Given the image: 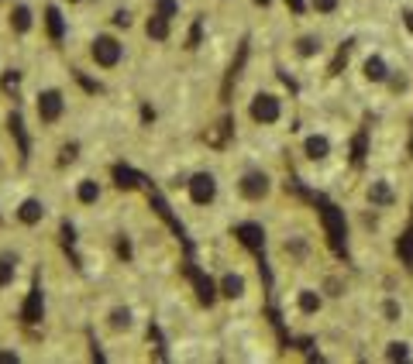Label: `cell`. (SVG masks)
<instances>
[{
  "label": "cell",
  "instance_id": "33",
  "mask_svg": "<svg viewBox=\"0 0 413 364\" xmlns=\"http://www.w3.org/2000/svg\"><path fill=\"white\" fill-rule=\"evenodd\" d=\"M252 4H255V7H258V11H269V7H272V4H275V0H252Z\"/></svg>",
  "mask_w": 413,
  "mask_h": 364
},
{
  "label": "cell",
  "instance_id": "9",
  "mask_svg": "<svg viewBox=\"0 0 413 364\" xmlns=\"http://www.w3.org/2000/svg\"><path fill=\"white\" fill-rule=\"evenodd\" d=\"M90 56H93V62H97L100 69H114L124 58V45L114 35H97L93 45H90Z\"/></svg>",
  "mask_w": 413,
  "mask_h": 364
},
{
  "label": "cell",
  "instance_id": "27",
  "mask_svg": "<svg viewBox=\"0 0 413 364\" xmlns=\"http://www.w3.org/2000/svg\"><path fill=\"white\" fill-rule=\"evenodd\" d=\"M114 251H118L121 261H131V258H135V248H131V237H128V234H118V241H114Z\"/></svg>",
  "mask_w": 413,
  "mask_h": 364
},
{
  "label": "cell",
  "instance_id": "18",
  "mask_svg": "<svg viewBox=\"0 0 413 364\" xmlns=\"http://www.w3.org/2000/svg\"><path fill=\"white\" fill-rule=\"evenodd\" d=\"M31 24H35L31 7H28V4H14V7H11V31H14V35H28Z\"/></svg>",
  "mask_w": 413,
  "mask_h": 364
},
{
  "label": "cell",
  "instance_id": "13",
  "mask_svg": "<svg viewBox=\"0 0 413 364\" xmlns=\"http://www.w3.org/2000/svg\"><path fill=\"white\" fill-rule=\"evenodd\" d=\"M217 292H220V299H245L248 296V279L241 271H224L217 279Z\"/></svg>",
  "mask_w": 413,
  "mask_h": 364
},
{
  "label": "cell",
  "instance_id": "23",
  "mask_svg": "<svg viewBox=\"0 0 413 364\" xmlns=\"http://www.w3.org/2000/svg\"><path fill=\"white\" fill-rule=\"evenodd\" d=\"M114 179H118L121 189H135L138 182H141V175L135 169H128V165H114Z\"/></svg>",
  "mask_w": 413,
  "mask_h": 364
},
{
  "label": "cell",
  "instance_id": "25",
  "mask_svg": "<svg viewBox=\"0 0 413 364\" xmlns=\"http://www.w3.org/2000/svg\"><path fill=\"white\" fill-rule=\"evenodd\" d=\"M45 24H49V35H52V38H62L66 24H62L59 7H45Z\"/></svg>",
  "mask_w": 413,
  "mask_h": 364
},
{
  "label": "cell",
  "instance_id": "8",
  "mask_svg": "<svg viewBox=\"0 0 413 364\" xmlns=\"http://www.w3.org/2000/svg\"><path fill=\"white\" fill-rule=\"evenodd\" d=\"M300 155L310 162V165H324L335 158V137L327 131H307L300 137Z\"/></svg>",
  "mask_w": 413,
  "mask_h": 364
},
{
  "label": "cell",
  "instance_id": "11",
  "mask_svg": "<svg viewBox=\"0 0 413 364\" xmlns=\"http://www.w3.org/2000/svg\"><path fill=\"white\" fill-rule=\"evenodd\" d=\"M35 110H39L41 124H56L62 114H66V96L59 90H41L39 100H35Z\"/></svg>",
  "mask_w": 413,
  "mask_h": 364
},
{
  "label": "cell",
  "instance_id": "21",
  "mask_svg": "<svg viewBox=\"0 0 413 364\" xmlns=\"http://www.w3.org/2000/svg\"><path fill=\"white\" fill-rule=\"evenodd\" d=\"M145 31H148V38H152V41H165V38H169V18L152 14L148 24H145Z\"/></svg>",
  "mask_w": 413,
  "mask_h": 364
},
{
  "label": "cell",
  "instance_id": "34",
  "mask_svg": "<svg viewBox=\"0 0 413 364\" xmlns=\"http://www.w3.org/2000/svg\"><path fill=\"white\" fill-rule=\"evenodd\" d=\"M362 4H372V7H386V4H396V0H362Z\"/></svg>",
  "mask_w": 413,
  "mask_h": 364
},
{
  "label": "cell",
  "instance_id": "22",
  "mask_svg": "<svg viewBox=\"0 0 413 364\" xmlns=\"http://www.w3.org/2000/svg\"><path fill=\"white\" fill-rule=\"evenodd\" d=\"M7 124H11V135L18 137V148H21V162H28V135H24V124H21V114L14 110V114L7 117Z\"/></svg>",
  "mask_w": 413,
  "mask_h": 364
},
{
  "label": "cell",
  "instance_id": "30",
  "mask_svg": "<svg viewBox=\"0 0 413 364\" xmlns=\"http://www.w3.org/2000/svg\"><path fill=\"white\" fill-rule=\"evenodd\" d=\"M76 158V145H62V155H59V162L66 165V162H73Z\"/></svg>",
  "mask_w": 413,
  "mask_h": 364
},
{
  "label": "cell",
  "instance_id": "2",
  "mask_svg": "<svg viewBox=\"0 0 413 364\" xmlns=\"http://www.w3.org/2000/svg\"><path fill=\"white\" fill-rule=\"evenodd\" d=\"M372 320L382 330L413 326V296L410 286H382L372 296Z\"/></svg>",
  "mask_w": 413,
  "mask_h": 364
},
{
  "label": "cell",
  "instance_id": "20",
  "mask_svg": "<svg viewBox=\"0 0 413 364\" xmlns=\"http://www.w3.org/2000/svg\"><path fill=\"white\" fill-rule=\"evenodd\" d=\"M76 199L83 203V207H93V203L100 199V182H97V179H79Z\"/></svg>",
  "mask_w": 413,
  "mask_h": 364
},
{
  "label": "cell",
  "instance_id": "17",
  "mask_svg": "<svg viewBox=\"0 0 413 364\" xmlns=\"http://www.w3.org/2000/svg\"><path fill=\"white\" fill-rule=\"evenodd\" d=\"M345 4L348 0H307V14H314L320 21H331L345 11Z\"/></svg>",
  "mask_w": 413,
  "mask_h": 364
},
{
  "label": "cell",
  "instance_id": "31",
  "mask_svg": "<svg viewBox=\"0 0 413 364\" xmlns=\"http://www.w3.org/2000/svg\"><path fill=\"white\" fill-rule=\"evenodd\" d=\"M21 354L18 350H0V364H18Z\"/></svg>",
  "mask_w": 413,
  "mask_h": 364
},
{
  "label": "cell",
  "instance_id": "16",
  "mask_svg": "<svg viewBox=\"0 0 413 364\" xmlns=\"http://www.w3.org/2000/svg\"><path fill=\"white\" fill-rule=\"evenodd\" d=\"M190 279H193V286H197V296L203 306H214L217 299H220V292H217V282L210 279V275H203V271H190Z\"/></svg>",
  "mask_w": 413,
  "mask_h": 364
},
{
  "label": "cell",
  "instance_id": "4",
  "mask_svg": "<svg viewBox=\"0 0 413 364\" xmlns=\"http://www.w3.org/2000/svg\"><path fill=\"white\" fill-rule=\"evenodd\" d=\"M248 117L255 128H279L286 120V96L275 90H258L248 100Z\"/></svg>",
  "mask_w": 413,
  "mask_h": 364
},
{
  "label": "cell",
  "instance_id": "36",
  "mask_svg": "<svg viewBox=\"0 0 413 364\" xmlns=\"http://www.w3.org/2000/svg\"><path fill=\"white\" fill-rule=\"evenodd\" d=\"M69 4H79V0H69Z\"/></svg>",
  "mask_w": 413,
  "mask_h": 364
},
{
  "label": "cell",
  "instance_id": "28",
  "mask_svg": "<svg viewBox=\"0 0 413 364\" xmlns=\"http://www.w3.org/2000/svg\"><path fill=\"white\" fill-rule=\"evenodd\" d=\"M155 14H162V18L173 21L179 14V4H176V0H155Z\"/></svg>",
  "mask_w": 413,
  "mask_h": 364
},
{
  "label": "cell",
  "instance_id": "32",
  "mask_svg": "<svg viewBox=\"0 0 413 364\" xmlns=\"http://www.w3.org/2000/svg\"><path fill=\"white\" fill-rule=\"evenodd\" d=\"M286 7H290L293 14H307V0H286Z\"/></svg>",
  "mask_w": 413,
  "mask_h": 364
},
{
  "label": "cell",
  "instance_id": "14",
  "mask_svg": "<svg viewBox=\"0 0 413 364\" xmlns=\"http://www.w3.org/2000/svg\"><path fill=\"white\" fill-rule=\"evenodd\" d=\"M235 237L241 241V248H248L252 254H262V251H265V227H262V224H238Z\"/></svg>",
  "mask_w": 413,
  "mask_h": 364
},
{
  "label": "cell",
  "instance_id": "6",
  "mask_svg": "<svg viewBox=\"0 0 413 364\" xmlns=\"http://www.w3.org/2000/svg\"><path fill=\"white\" fill-rule=\"evenodd\" d=\"M272 192H275V179L262 165H252V169H245V172L238 175V196L245 203H265Z\"/></svg>",
  "mask_w": 413,
  "mask_h": 364
},
{
  "label": "cell",
  "instance_id": "24",
  "mask_svg": "<svg viewBox=\"0 0 413 364\" xmlns=\"http://www.w3.org/2000/svg\"><path fill=\"white\" fill-rule=\"evenodd\" d=\"M107 320H111V330H131V309H128V306H114Z\"/></svg>",
  "mask_w": 413,
  "mask_h": 364
},
{
  "label": "cell",
  "instance_id": "26",
  "mask_svg": "<svg viewBox=\"0 0 413 364\" xmlns=\"http://www.w3.org/2000/svg\"><path fill=\"white\" fill-rule=\"evenodd\" d=\"M14 275H18V258H0V288H7L14 282Z\"/></svg>",
  "mask_w": 413,
  "mask_h": 364
},
{
  "label": "cell",
  "instance_id": "15",
  "mask_svg": "<svg viewBox=\"0 0 413 364\" xmlns=\"http://www.w3.org/2000/svg\"><path fill=\"white\" fill-rule=\"evenodd\" d=\"M41 316H45V296H41V286L35 282L28 299H24V306H21V320L24 323H41Z\"/></svg>",
  "mask_w": 413,
  "mask_h": 364
},
{
  "label": "cell",
  "instance_id": "35",
  "mask_svg": "<svg viewBox=\"0 0 413 364\" xmlns=\"http://www.w3.org/2000/svg\"><path fill=\"white\" fill-rule=\"evenodd\" d=\"M407 18H410V21H413V7H410V11H407Z\"/></svg>",
  "mask_w": 413,
  "mask_h": 364
},
{
  "label": "cell",
  "instance_id": "10",
  "mask_svg": "<svg viewBox=\"0 0 413 364\" xmlns=\"http://www.w3.org/2000/svg\"><path fill=\"white\" fill-rule=\"evenodd\" d=\"M186 192H190V203H193V207H210V203L217 199V175H214V172L190 175V182H186Z\"/></svg>",
  "mask_w": 413,
  "mask_h": 364
},
{
  "label": "cell",
  "instance_id": "1",
  "mask_svg": "<svg viewBox=\"0 0 413 364\" xmlns=\"http://www.w3.org/2000/svg\"><path fill=\"white\" fill-rule=\"evenodd\" d=\"M362 203L396 217V220H407V213L413 207V179L399 165L389 169H379L362 182Z\"/></svg>",
  "mask_w": 413,
  "mask_h": 364
},
{
  "label": "cell",
  "instance_id": "29",
  "mask_svg": "<svg viewBox=\"0 0 413 364\" xmlns=\"http://www.w3.org/2000/svg\"><path fill=\"white\" fill-rule=\"evenodd\" d=\"M114 24L118 28H131V11H114Z\"/></svg>",
  "mask_w": 413,
  "mask_h": 364
},
{
  "label": "cell",
  "instance_id": "5",
  "mask_svg": "<svg viewBox=\"0 0 413 364\" xmlns=\"http://www.w3.org/2000/svg\"><path fill=\"white\" fill-rule=\"evenodd\" d=\"M375 361L413 364V326H403V330H386V337L375 344Z\"/></svg>",
  "mask_w": 413,
  "mask_h": 364
},
{
  "label": "cell",
  "instance_id": "3",
  "mask_svg": "<svg viewBox=\"0 0 413 364\" xmlns=\"http://www.w3.org/2000/svg\"><path fill=\"white\" fill-rule=\"evenodd\" d=\"M403 58H407V56H403L399 48H389V45H372L369 52H362V56H358V62H355V76H358V83H362L369 93H379V90L386 86L389 73H393Z\"/></svg>",
  "mask_w": 413,
  "mask_h": 364
},
{
  "label": "cell",
  "instance_id": "12",
  "mask_svg": "<svg viewBox=\"0 0 413 364\" xmlns=\"http://www.w3.org/2000/svg\"><path fill=\"white\" fill-rule=\"evenodd\" d=\"M327 52V45H324V38L317 35V31H300L293 38V56L303 58V62H314V58H320Z\"/></svg>",
  "mask_w": 413,
  "mask_h": 364
},
{
  "label": "cell",
  "instance_id": "19",
  "mask_svg": "<svg viewBox=\"0 0 413 364\" xmlns=\"http://www.w3.org/2000/svg\"><path fill=\"white\" fill-rule=\"evenodd\" d=\"M41 217H45V207H41V199H24V203L18 207V220H21V224H28V227L41 224Z\"/></svg>",
  "mask_w": 413,
  "mask_h": 364
},
{
  "label": "cell",
  "instance_id": "7",
  "mask_svg": "<svg viewBox=\"0 0 413 364\" xmlns=\"http://www.w3.org/2000/svg\"><path fill=\"white\" fill-rule=\"evenodd\" d=\"M327 292L320 282H300L293 288V313L300 320H317V316H324V309H327Z\"/></svg>",
  "mask_w": 413,
  "mask_h": 364
}]
</instances>
